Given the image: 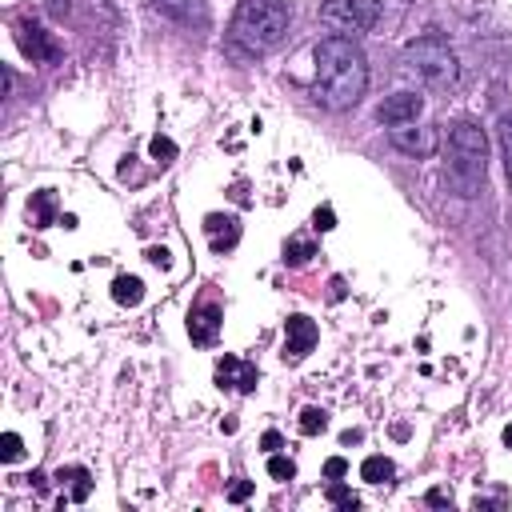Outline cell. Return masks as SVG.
<instances>
[{
  "instance_id": "6da1fadb",
  "label": "cell",
  "mask_w": 512,
  "mask_h": 512,
  "mask_svg": "<svg viewBox=\"0 0 512 512\" xmlns=\"http://www.w3.org/2000/svg\"><path fill=\"white\" fill-rule=\"evenodd\" d=\"M316 76H312V100L328 112L356 108L368 88V60L348 36H324L312 52Z\"/></svg>"
},
{
  "instance_id": "7a4b0ae2",
  "label": "cell",
  "mask_w": 512,
  "mask_h": 512,
  "mask_svg": "<svg viewBox=\"0 0 512 512\" xmlns=\"http://www.w3.org/2000/svg\"><path fill=\"white\" fill-rule=\"evenodd\" d=\"M484 172H488V140L484 128H476L472 120H456L448 132V172L444 180L452 184L456 196H480L484 188Z\"/></svg>"
},
{
  "instance_id": "3957f363",
  "label": "cell",
  "mask_w": 512,
  "mask_h": 512,
  "mask_svg": "<svg viewBox=\"0 0 512 512\" xmlns=\"http://www.w3.org/2000/svg\"><path fill=\"white\" fill-rule=\"evenodd\" d=\"M288 32V8L284 0H240L236 12H232V44L244 48V52H268L284 40Z\"/></svg>"
},
{
  "instance_id": "277c9868",
  "label": "cell",
  "mask_w": 512,
  "mask_h": 512,
  "mask_svg": "<svg viewBox=\"0 0 512 512\" xmlns=\"http://www.w3.org/2000/svg\"><path fill=\"white\" fill-rule=\"evenodd\" d=\"M404 72H412L424 88H452L456 84V56L440 36H420L404 48Z\"/></svg>"
},
{
  "instance_id": "5b68a950",
  "label": "cell",
  "mask_w": 512,
  "mask_h": 512,
  "mask_svg": "<svg viewBox=\"0 0 512 512\" xmlns=\"http://www.w3.org/2000/svg\"><path fill=\"white\" fill-rule=\"evenodd\" d=\"M380 20V0H324L320 4V24L340 32V36H356L376 28Z\"/></svg>"
},
{
  "instance_id": "8992f818",
  "label": "cell",
  "mask_w": 512,
  "mask_h": 512,
  "mask_svg": "<svg viewBox=\"0 0 512 512\" xmlns=\"http://www.w3.org/2000/svg\"><path fill=\"white\" fill-rule=\"evenodd\" d=\"M388 140H392V148L396 152H404V156H416V160H424V156H432L436 148H440V136H436V128H428V124H392L388 128Z\"/></svg>"
},
{
  "instance_id": "52a82bcc",
  "label": "cell",
  "mask_w": 512,
  "mask_h": 512,
  "mask_svg": "<svg viewBox=\"0 0 512 512\" xmlns=\"http://www.w3.org/2000/svg\"><path fill=\"white\" fill-rule=\"evenodd\" d=\"M16 44H20L24 56H32V64H56L60 60L56 40L36 20H16Z\"/></svg>"
},
{
  "instance_id": "ba28073f",
  "label": "cell",
  "mask_w": 512,
  "mask_h": 512,
  "mask_svg": "<svg viewBox=\"0 0 512 512\" xmlns=\"http://www.w3.org/2000/svg\"><path fill=\"white\" fill-rule=\"evenodd\" d=\"M288 340H284V360L288 364H296V360H304L312 348H316V340H320V332H316V324L308 320V316H288Z\"/></svg>"
},
{
  "instance_id": "9c48e42d",
  "label": "cell",
  "mask_w": 512,
  "mask_h": 512,
  "mask_svg": "<svg viewBox=\"0 0 512 512\" xmlns=\"http://www.w3.org/2000/svg\"><path fill=\"white\" fill-rule=\"evenodd\" d=\"M256 364H248V360H240V356H232V352H224L220 360H216V384L220 388H236V392H252L256 388Z\"/></svg>"
},
{
  "instance_id": "30bf717a",
  "label": "cell",
  "mask_w": 512,
  "mask_h": 512,
  "mask_svg": "<svg viewBox=\"0 0 512 512\" xmlns=\"http://www.w3.org/2000/svg\"><path fill=\"white\" fill-rule=\"evenodd\" d=\"M420 108H424V100L416 96V92H396V96H388L384 104H380V124H412L416 116H420Z\"/></svg>"
},
{
  "instance_id": "8fae6325",
  "label": "cell",
  "mask_w": 512,
  "mask_h": 512,
  "mask_svg": "<svg viewBox=\"0 0 512 512\" xmlns=\"http://www.w3.org/2000/svg\"><path fill=\"white\" fill-rule=\"evenodd\" d=\"M220 320H224V312H220V304H200L192 316H188V336H192V344H200V348H208V344H216V332H220Z\"/></svg>"
},
{
  "instance_id": "7c38bea8",
  "label": "cell",
  "mask_w": 512,
  "mask_h": 512,
  "mask_svg": "<svg viewBox=\"0 0 512 512\" xmlns=\"http://www.w3.org/2000/svg\"><path fill=\"white\" fill-rule=\"evenodd\" d=\"M204 236H208L212 252H228V248H236V240H240V220L212 212V216H204Z\"/></svg>"
},
{
  "instance_id": "4fadbf2b",
  "label": "cell",
  "mask_w": 512,
  "mask_h": 512,
  "mask_svg": "<svg viewBox=\"0 0 512 512\" xmlns=\"http://www.w3.org/2000/svg\"><path fill=\"white\" fill-rule=\"evenodd\" d=\"M152 8L168 20H180V24H208L204 0H152Z\"/></svg>"
},
{
  "instance_id": "5bb4252c",
  "label": "cell",
  "mask_w": 512,
  "mask_h": 512,
  "mask_svg": "<svg viewBox=\"0 0 512 512\" xmlns=\"http://www.w3.org/2000/svg\"><path fill=\"white\" fill-rule=\"evenodd\" d=\"M112 300L124 304V308H136V304L144 300V284H140V276H116V280H112Z\"/></svg>"
},
{
  "instance_id": "9a60e30c",
  "label": "cell",
  "mask_w": 512,
  "mask_h": 512,
  "mask_svg": "<svg viewBox=\"0 0 512 512\" xmlns=\"http://www.w3.org/2000/svg\"><path fill=\"white\" fill-rule=\"evenodd\" d=\"M56 480H68V484H72L68 500H76V504L88 500V492H92V476H88V468H60Z\"/></svg>"
},
{
  "instance_id": "2e32d148",
  "label": "cell",
  "mask_w": 512,
  "mask_h": 512,
  "mask_svg": "<svg viewBox=\"0 0 512 512\" xmlns=\"http://www.w3.org/2000/svg\"><path fill=\"white\" fill-rule=\"evenodd\" d=\"M496 136H500L504 172H508V184H512V108H504V112H500V120H496Z\"/></svg>"
},
{
  "instance_id": "e0dca14e",
  "label": "cell",
  "mask_w": 512,
  "mask_h": 512,
  "mask_svg": "<svg viewBox=\"0 0 512 512\" xmlns=\"http://www.w3.org/2000/svg\"><path fill=\"white\" fill-rule=\"evenodd\" d=\"M28 212H32V224H36V228H48V224H52V192H48V188H44V192H32Z\"/></svg>"
},
{
  "instance_id": "ac0fdd59",
  "label": "cell",
  "mask_w": 512,
  "mask_h": 512,
  "mask_svg": "<svg viewBox=\"0 0 512 512\" xmlns=\"http://www.w3.org/2000/svg\"><path fill=\"white\" fill-rule=\"evenodd\" d=\"M360 476H364L368 484H384V480L392 476V460H388V456H368V460L360 464Z\"/></svg>"
},
{
  "instance_id": "d6986e66",
  "label": "cell",
  "mask_w": 512,
  "mask_h": 512,
  "mask_svg": "<svg viewBox=\"0 0 512 512\" xmlns=\"http://www.w3.org/2000/svg\"><path fill=\"white\" fill-rule=\"evenodd\" d=\"M316 256V248L308 244V240H288V248H284V264L288 268H300V264H308Z\"/></svg>"
},
{
  "instance_id": "ffe728a7",
  "label": "cell",
  "mask_w": 512,
  "mask_h": 512,
  "mask_svg": "<svg viewBox=\"0 0 512 512\" xmlns=\"http://www.w3.org/2000/svg\"><path fill=\"white\" fill-rule=\"evenodd\" d=\"M324 428H328L324 408H304V412H300V432H304V436H316V432H324Z\"/></svg>"
},
{
  "instance_id": "44dd1931",
  "label": "cell",
  "mask_w": 512,
  "mask_h": 512,
  "mask_svg": "<svg viewBox=\"0 0 512 512\" xmlns=\"http://www.w3.org/2000/svg\"><path fill=\"white\" fill-rule=\"evenodd\" d=\"M324 496H328V500H332L336 508H344V512H352V508H360V500H356V496H352V492H348L344 484H328V492H324Z\"/></svg>"
},
{
  "instance_id": "7402d4cb",
  "label": "cell",
  "mask_w": 512,
  "mask_h": 512,
  "mask_svg": "<svg viewBox=\"0 0 512 512\" xmlns=\"http://www.w3.org/2000/svg\"><path fill=\"white\" fill-rule=\"evenodd\" d=\"M148 152L160 160V164H172L176 160V144L168 140V136H152V144H148Z\"/></svg>"
},
{
  "instance_id": "603a6c76",
  "label": "cell",
  "mask_w": 512,
  "mask_h": 512,
  "mask_svg": "<svg viewBox=\"0 0 512 512\" xmlns=\"http://www.w3.org/2000/svg\"><path fill=\"white\" fill-rule=\"evenodd\" d=\"M268 476H272V480H292V476H296V464H292L288 456H276V452H272V460H268Z\"/></svg>"
},
{
  "instance_id": "cb8c5ba5",
  "label": "cell",
  "mask_w": 512,
  "mask_h": 512,
  "mask_svg": "<svg viewBox=\"0 0 512 512\" xmlns=\"http://www.w3.org/2000/svg\"><path fill=\"white\" fill-rule=\"evenodd\" d=\"M16 456H20V436H16V432H4V436H0V460L8 464V460H16Z\"/></svg>"
},
{
  "instance_id": "d4e9b609",
  "label": "cell",
  "mask_w": 512,
  "mask_h": 512,
  "mask_svg": "<svg viewBox=\"0 0 512 512\" xmlns=\"http://www.w3.org/2000/svg\"><path fill=\"white\" fill-rule=\"evenodd\" d=\"M248 496H252V480H236V484L228 488V500H232V504H244Z\"/></svg>"
},
{
  "instance_id": "484cf974",
  "label": "cell",
  "mask_w": 512,
  "mask_h": 512,
  "mask_svg": "<svg viewBox=\"0 0 512 512\" xmlns=\"http://www.w3.org/2000/svg\"><path fill=\"white\" fill-rule=\"evenodd\" d=\"M312 220H316V228H320V232L336 228V212H332V208H316V216H312Z\"/></svg>"
},
{
  "instance_id": "4316f807",
  "label": "cell",
  "mask_w": 512,
  "mask_h": 512,
  "mask_svg": "<svg viewBox=\"0 0 512 512\" xmlns=\"http://www.w3.org/2000/svg\"><path fill=\"white\" fill-rule=\"evenodd\" d=\"M344 472H348V464H344L340 456H332V460L324 464V476H328V480H336V476H344Z\"/></svg>"
},
{
  "instance_id": "83f0119b",
  "label": "cell",
  "mask_w": 512,
  "mask_h": 512,
  "mask_svg": "<svg viewBox=\"0 0 512 512\" xmlns=\"http://www.w3.org/2000/svg\"><path fill=\"white\" fill-rule=\"evenodd\" d=\"M260 444H264V452H276V448L284 444V436H280V432H264V436H260Z\"/></svg>"
},
{
  "instance_id": "f1b7e54d",
  "label": "cell",
  "mask_w": 512,
  "mask_h": 512,
  "mask_svg": "<svg viewBox=\"0 0 512 512\" xmlns=\"http://www.w3.org/2000/svg\"><path fill=\"white\" fill-rule=\"evenodd\" d=\"M148 260H152L156 268H168V248H148Z\"/></svg>"
},
{
  "instance_id": "f546056e",
  "label": "cell",
  "mask_w": 512,
  "mask_h": 512,
  "mask_svg": "<svg viewBox=\"0 0 512 512\" xmlns=\"http://www.w3.org/2000/svg\"><path fill=\"white\" fill-rule=\"evenodd\" d=\"M28 480H32V484H36V492H44V488H48V476H44V472H32V476H28Z\"/></svg>"
},
{
  "instance_id": "4dcf8cb0",
  "label": "cell",
  "mask_w": 512,
  "mask_h": 512,
  "mask_svg": "<svg viewBox=\"0 0 512 512\" xmlns=\"http://www.w3.org/2000/svg\"><path fill=\"white\" fill-rule=\"evenodd\" d=\"M428 504H448V496H444L440 488H432V492H428Z\"/></svg>"
},
{
  "instance_id": "1f68e13d",
  "label": "cell",
  "mask_w": 512,
  "mask_h": 512,
  "mask_svg": "<svg viewBox=\"0 0 512 512\" xmlns=\"http://www.w3.org/2000/svg\"><path fill=\"white\" fill-rule=\"evenodd\" d=\"M340 296H344V280L336 276V280H332V300H340Z\"/></svg>"
},
{
  "instance_id": "d6a6232c",
  "label": "cell",
  "mask_w": 512,
  "mask_h": 512,
  "mask_svg": "<svg viewBox=\"0 0 512 512\" xmlns=\"http://www.w3.org/2000/svg\"><path fill=\"white\" fill-rule=\"evenodd\" d=\"M504 444H508V448H512V424H508V428H504Z\"/></svg>"
}]
</instances>
